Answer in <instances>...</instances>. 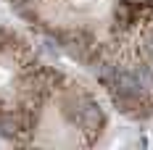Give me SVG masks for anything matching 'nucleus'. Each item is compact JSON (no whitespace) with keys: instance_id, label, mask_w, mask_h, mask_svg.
<instances>
[{"instance_id":"obj_1","label":"nucleus","mask_w":153,"mask_h":150,"mask_svg":"<svg viewBox=\"0 0 153 150\" xmlns=\"http://www.w3.org/2000/svg\"><path fill=\"white\" fill-rule=\"evenodd\" d=\"M79 126H82L85 132H98V134H100V129L106 126V116H103V108L95 103L90 95H87V100L82 103V113H79Z\"/></svg>"},{"instance_id":"obj_2","label":"nucleus","mask_w":153,"mask_h":150,"mask_svg":"<svg viewBox=\"0 0 153 150\" xmlns=\"http://www.w3.org/2000/svg\"><path fill=\"white\" fill-rule=\"evenodd\" d=\"M5 45H8V32L0 29V47H5Z\"/></svg>"}]
</instances>
